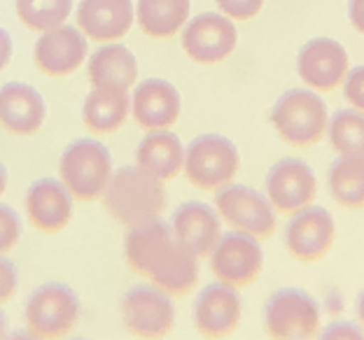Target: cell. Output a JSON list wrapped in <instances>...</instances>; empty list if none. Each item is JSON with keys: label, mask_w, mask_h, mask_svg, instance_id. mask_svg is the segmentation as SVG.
Returning <instances> with one entry per match:
<instances>
[{"label": "cell", "mask_w": 364, "mask_h": 340, "mask_svg": "<svg viewBox=\"0 0 364 340\" xmlns=\"http://www.w3.org/2000/svg\"><path fill=\"white\" fill-rule=\"evenodd\" d=\"M124 256L136 275L147 278L171 296H187L198 282V256L161 217L129 229Z\"/></svg>", "instance_id": "1"}, {"label": "cell", "mask_w": 364, "mask_h": 340, "mask_svg": "<svg viewBox=\"0 0 364 340\" xmlns=\"http://www.w3.org/2000/svg\"><path fill=\"white\" fill-rule=\"evenodd\" d=\"M101 201L114 221L131 229L161 217L166 207V189L161 180L150 175L138 163L122 165L119 170L112 172Z\"/></svg>", "instance_id": "2"}, {"label": "cell", "mask_w": 364, "mask_h": 340, "mask_svg": "<svg viewBox=\"0 0 364 340\" xmlns=\"http://www.w3.org/2000/svg\"><path fill=\"white\" fill-rule=\"evenodd\" d=\"M59 175L73 198L82 203L101 201L112 177V156L94 138L73 140L61 154Z\"/></svg>", "instance_id": "3"}, {"label": "cell", "mask_w": 364, "mask_h": 340, "mask_svg": "<svg viewBox=\"0 0 364 340\" xmlns=\"http://www.w3.org/2000/svg\"><path fill=\"white\" fill-rule=\"evenodd\" d=\"M329 124L325 101L311 89H289L271 110V126L292 147L318 145Z\"/></svg>", "instance_id": "4"}, {"label": "cell", "mask_w": 364, "mask_h": 340, "mask_svg": "<svg viewBox=\"0 0 364 340\" xmlns=\"http://www.w3.org/2000/svg\"><path fill=\"white\" fill-rule=\"evenodd\" d=\"M82 314L80 296L63 282H47L33 289L28 296L23 319L31 338H63L75 331Z\"/></svg>", "instance_id": "5"}, {"label": "cell", "mask_w": 364, "mask_h": 340, "mask_svg": "<svg viewBox=\"0 0 364 340\" xmlns=\"http://www.w3.org/2000/svg\"><path fill=\"white\" fill-rule=\"evenodd\" d=\"M241 168V154L229 138L220 133H203L194 138L185 149V170L187 180L196 189L213 192L234 182Z\"/></svg>", "instance_id": "6"}, {"label": "cell", "mask_w": 364, "mask_h": 340, "mask_svg": "<svg viewBox=\"0 0 364 340\" xmlns=\"http://www.w3.org/2000/svg\"><path fill=\"white\" fill-rule=\"evenodd\" d=\"M264 329L271 338H316L320 331V305L304 289H278L264 305Z\"/></svg>", "instance_id": "7"}, {"label": "cell", "mask_w": 364, "mask_h": 340, "mask_svg": "<svg viewBox=\"0 0 364 340\" xmlns=\"http://www.w3.org/2000/svg\"><path fill=\"white\" fill-rule=\"evenodd\" d=\"M215 207L220 219H225L231 229L250 234L257 240H267L276 234V207L271 205L269 196H262L257 189L229 182L218 189Z\"/></svg>", "instance_id": "8"}, {"label": "cell", "mask_w": 364, "mask_h": 340, "mask_svg": "<svg viewBox=\"0 0 364 340\" xmlns=\"http://www.w3.org/2000/svg\"><path fill=\"white\" fill-rule=\"evenodd\" d=\"M122 319L136 338H166L176 327V305L164 289L138 285L122 296Z\"/></svg>", "instance_id": "9"}, {"label": "cell", "mask_w": 364, "mask_h": 340, "mask_svg": "<svg viewBox=\"0 0 364 340\" xmlns=\"http://www.w3.org/2000/svg\"><path fill=\"white\" fill-rule=\"evenodd\" d=\"M182 49L198 65L222 63L234 54L238 43V31L229 16L203 12L185 23L180 31Z\"/></svg>", "instance_id": "10"}, {"label": "cell", "mask_w": 364, "mask_h": 340, "mask_svg": "<svg viewBox=\"0 0 364 340\" xmlns=\"http://www.w3.org/2000/svg\"><path fill=\"white\" fill-rule=\"evenodd\" d=\"M210 270L220 282H227L236 289L252 285L264 270L259 240L243 231L225 234L210 252Z\"/></svg>", "instance_id": "11"}, {"label": "cell", "mask_w": 364, "mask_h": 340, "mask_svg": "<svg viewBox=\"0 0 364 340\" xmlns=\"http://www.w3.org/2000/svg\"><path fill=\"white\" fill-rule=\"evenodd\" d=\"M336 238V224L332 212L322 205H306L304 210L294 212L285 229L287 252L296 261L313 263L332 250Z\"/></svg>", "instance_id": "12"}, {"label": "cell", "mask_w": 364, "mask_h": 340, "mask_svg": "<svg viewBox=\"0 0 364 340\" xmlns=\"http://www.w3.org/2000/svg\"><path fill=\"white\" fill-rule=\"evenodd\" d=\"M267 196L280 214H294L318 196L316 172L301 159H280L267 172Z\"/></svg>", "instance_id": "13"}, {"label": "cell", "mask_w": 364, "mask_h": 340, "mask_svg": "<svg viewBox=\"0 0 364 340\" xmlns=\"http://www.w3.org/2000/svg\"><path fill=\"white\" fill-rule=\"evenodd\" d=\"M89 38L77 26L61 23L47 33H40L33 59L40 72L49 77H68L87 59Z\"/></svg>", "instance_id": "14"}, {"label": "cell", "mask_w": 364, "mask_h": 340, "mask_svg": "<svg viewBox=\"0 0 364 340\" xmlns=\"http://www.w3.org/2000/svg\"><path fill=\"white\" fill-rule=\"evenodd\" d=\"M348 52L332 38L309 40L296 56V72L306 87L318 91H334L348 75Z\"/></svg>", "instance_id": "15"}, {"label": "cell", "mask_w": 364, "mask_h": 340, "mask_svg": "<svg viewBox=\"0 0 364 340\" xmlns=\"http://www.w3.org/2000/svg\"><path fill=\"white\" fill-rule=\"evenodd\" d=\"M243 312L241 294L227 282L208 285L194 301V327L203 338H227L238 329Z\"/></svg>", "instance_id": "16"}, {"label": "cell", "mask_w": 364, "mask_h": 340, "mask_svg": "<svg viewBox=\"0 0 364 340\" xmlns=\"http://www.w3.org/2000/svg\"><path fill=\"white\" fill-rule=\"evenodd\" d=\"M182 101L178 89L166 79L150 77L134 89L131 114L143 131H164L176 126Z\"/></svg>", "instance_id": "17"}, {"label": "cell", "mask_w": 364, "mask_h": 340, "mask_svg": "<svg viewBox=\"0 0 364 340\" xmlns=\"http://www.w3.org/2000/svg\"><path fill=\"white\" fill-rule=\"evenodd\" d=\"M47 119L43 94L26 82H7L0 87V128L12 136H33Z\"/></svg>", "instance_id": "18"}, {"label": "cell", "mask_w": 364, "mask_h": 340, "mask_svg": "<svg viewBox=\"0 0 364 340\" xmlns=\"http://www.w3.org/2000/svg\"><path fill=\"white\" fill-rule=\"evenodd\" d=\"M77 28L96 43H114L136 21L134 0H80Z\"/></svg>", "instance_id": "19"}, {"label": "cell", "mask_w": 364, "mask_h": 340, "mask_svg": "<svg viewBox=\"0 0 364 340\" xmlns=\"http://www.w3.org/2000/svg\"><path fill=\"white\" fill-rule=\"evenodd\" d=\"M28 221L43 234H59L70 224L73 194L61 180H36L26 192Z\"/></svg>", "instance_id": "20"}, {"label": "cell", "mask_w": 364, "mask_h": 340, "mask_svg": "<svg viewBox=\"0 0 364 340\" xmlns=\"http://www.w3.org/2000/svg\"><path fill=\"white\" fill-rule=\"evenodd\" d=\"M176 236L192 250L198 259L210 256L218 240L222 238V224L218 210L201 201H187L176 207L171 217Z\"/></svg>", "instance_id": "21"}, {"label": "cell", "mask_w": 364, "mask_h": 340, "mask_svg": "<svg viewBox=\"0 0 364 340\" xmlns=\"http://www.w3.org/2000/svg\"><path fill=\"white\" fill-rule=\"evenodd\" d=\"M89 82L94 89L129 91L138 79V61L129 47L107 43L89 56Z\"/></svg>", "instance_id": "22"}, {"label": "cell", "mask_w": 364, "mask_h": 340, "mask_svg": "<svg viewBox=\"0 0 364 340\" xmlns=\"http://www.w3.org/2000/svg\"><path fill=\"white\" fill-rule=\"evenodd\" d=\"M136 163L161 182H171L185 165V145L168 128L147 131L136 149Z\"/></svg>", "instance_id": "23"}, {"label": "cell", "mask_w": 364, "mask_h": 340, "mask_svg": "<svg viewBox=\"0 0 364 340\" xmlns=\"http://www.w3.org/2000/svg\"><path fill=\"white\" fill-rule=\"evenodd\" d=\"M131 98L129 91L119 89H91L85 105H82V119L91 133L107 136L119 131L129 119Z\"/></svg>", "instance_id": "24"}, {"label": "cell", "mask_w": 364, "mask_h": 340, "mask_svg": "<svg viewBox=\"0 0 364 340\" xmlns=\"http://www.w3.org/2000/svg\"><path fill=\"white\" fill-rule=\"evenodd\" d=\"M192 0H138L136 19L147 38L166 40L185 28Z\"/></svg>", "instance_id": "25"}, {"label": "cell", "mask_w": 364, "mask_h": 340, "mask_svg": "<svg viewBox=\"0 0 364 340\" xmlns=\"http://www.w3.org/2000/svg\"><path fill=\"white\" fill-rule=\"evenodd\" d=\"M327 185L334 201L348 210L364 207V156L338 154V159L329 165Z\"/></svg>", "instance_id": "26"}, {"label": "cell", "mask_w": 364, "mask_h": 340, "mask_svg": "<svg viewBox=\"0 0 364 340\" xmlns=\"http://www.w3.org/2000/svg\"><path fill=\"white\" fill-rule=\"evenodd\" d=\"M327 131L329 145L336 154L364 156V112L350 110V107L336 110L327 124Z\"/></svg>", "instance_id": "27"}, {"label": "cell", "mask_w": 364, "mask_h": 340, "mask_svg": "<svg viewBox=\"0 0 364 340\" xmlns=\"http://www.w3.org/2000/svg\"><path fill=\"white\" fill-rule=\"evenodd\" d=\"M16 16L33 33H47L65 23L73 0H16Z\"/></svg>", "instance_id": "28"}, {"label": "cell", "mask_w": 364, "mask_h": 340, "mask_svg": "<svg viewBox=\"0 0 364 340\" xmlns=\"http://www.w3.org/2000/svg\"><path fill=\"white\" fill-rule=\"evenodd\" d=\"M21 240V219L10 205L0 203V254H10Z\"/></svg>", "instance_id": "29"}, {"label": "cell", "mask_w": 364, "mask_h": 340, "mask_svg": "<svg viewBox=\"0 0 364 340\" xmlns=\"http://www.w3.org/2000/svg\"><path fill=\"white\" fill-rule=\"evenodd\" d=\"M220 7V12L229 16V19L247 21L252 16H257L264 7V0H215Z\"/></svg>", "instance_id": "30"}, {"label": "cell", "mask_w": 364, "mask_h": 340, "mask_svg": "<svg viewBox=\"0 0 364 340\" xmlns=\"http://www.w3.org/2000/svg\"><path fill=\"white\" fill-rule=\"evenodd\" d=\"M343 96L355 110L364 112V65L348 70L343 79Z\"/></svg>", "instance_id": "31"}, {"label": "cell", "mask_w": 364, "mask_h": 340, "mask_svg": "<svg viewBox=\"0 0 364 340\" xmlns=\"http://www.w3.org/2000/svg\"><path fill=\"white\" fill-rule=\"evenodd\" d=\"M19 287V270L7 254H0V303H7Z\"/></svg>", "instance_id": "32"}, {"label": "cell", "mask_w": 364, "mask_h": 340, "mask_svg": "<svg viewBox=\"0 0 364 340\" xmlns=\"http://www.w3.org/2000/svg\"><path fill=\"white\" fill-rule=\"evenodd\" d=\"M320 338L332 340V338H364L362 329L353 322H336V324H329L325 331H320Z\"/></svg>", "instance_id": "33"}, {"label": "cell", "mask_w": 364, "mask_h": 340, "mask_svg": "<svg viewBox=\"0 0 364 340\" xmlns=\"http://www.w3.org/2000/svg\"><path fill=\"white\" fill-rule=\"evenodd\" d=\"M12 54H14V43H12V35L7 33L5 28H0V72H3L7 65L12 61Z\"/></svg>", "instance_id": "34"}, {"label": "cell", "mask_w": 364, "mask_h": 340, "mask_svg": "<svg viewBox=\"0 0 364 340\" xmlns=\"http://www.w3.org/2000/svg\"><path fill=\"white\" fill-rule=\"evenodd\" d=\"M348 19L353 28L364 35V0H348Z\"/></svg>", "instance_id": "35"}, {"label": "cell", "mask_w": 364, "mask_h": 340, "mask_svg": "<svg viewBox=\"0 0 364 340\" xmlns=\"http://www.w3.org/2000/svg\"><path fill=\"white\" fill-rule=\"evenodd\" d=\"M10 336V322H7V314L0 310V340Z\"/></svg>", "instance_id": "36"}, {"label": "cell", "mask_w": 364, "mask_h": 340, "mask_svg": "<svg viewBox=\"0 0 364 340\" xmlns=\"http://www.w3.org/2000/svg\"><path fill=\"white\" fill-rule=\"evenodd\" d=\"M5 192H7V170H5V165L0 163V198H3Z\"/></svg>", "instance_id": "37"}, {"label": "cell", "mask_w": 364, "mask_h": 340, "mask_svg": "<svg viewBox=\"0 0 364 340\" xmlns=\"http://www.w3.org/2000/svg\"><path fill=\"white\" fill-rule=\"evenodd\" d=\"M358 317H360V322L364 324V289H362L360 296H358Z\"/></svg>", "instance_id": "38"}]
</instances>
